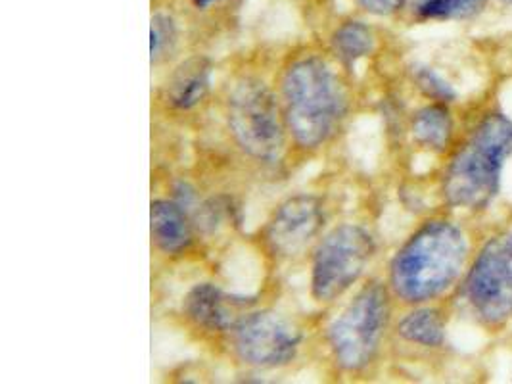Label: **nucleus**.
Segmentation results:
<instances>
[{"instance_id":"f257e3e1","label":"nucleus","mask_w":512,"mask_h":384,"mask_svg":"<svg viewBox=\"0 0 512 384\" xmlns=\"http://www.w3.org/2000/svg\"><path fill=\"white\" fill-rule=\"evenodd\" d=\"M466 256L468 242L455 223L428 221L397 250L390 265V288L407 304L436 300L461 277Z\"/></svg>"},{"instance_id":"f03ea898","label":"nucleus","mask_w":512,"mask_h":384,"mask_svg":"<svg viewBox=\"0 0 512 384\" xmlns=\"http://www.w3.org/2000/svg\"><path fill=\"white\" fill-rule=\"evenodd\" d=\"M282 114L294 143L315 150L328 143L346 116L344 85L325 58L294 60L280 83Z\"/></svg>"},{"instance_id":"7ed1b4c3","label":"nucleus","mask_w":512,"mask_h":384,"mask_svg":"<svg viewBox=\"0 0 512 384\" xmlns=\"http://www.w3.org/2000/svg\"><path fill=\"white\" fill-rule=\"evenodd\" d=\"M512 156V121L489 114L453 156L443 179V194L457 208L480 210L497 196L501 171Z\"/></svg>"},{"instance_id":"20e7f679","label":"nucleus","mask_w":512,"mask_h":384,"mask_svg":"<svg viewBox=\"0 0 512 384\" xmlns=\"http://www.w3.org/2000/svg\"><path fill=\"white\" fill-rule=\"evenodd\" d=\"M390 294L373 281L361 288L344 312L328 327V348L336 365L348 373L373 363L390 323Z\"/></svg>"},{"instance_id":"39448f33","label":"nucleus","mask_w":512,"mask_h":384,"mask_svg":"<svg viewBox=\"0 0 512 384\" xmlns=\"http://www.w3.org/2000/svg\"><path fill=\"white\" fill-rule=\"evenodd\" d=\"M227 123L234 143L257 162L279 160L286 141L282 108L269 87L256 77H242L227 98Z\"/></svg>"},{"instance_id":"423d86ee","label":"nucleus","mask_w":512,"mask_h":384,"mask_svg":"<svg viewBox=\"0 0 512 384\" xmlns=\"http://www.w3.org/2000/svg\"><path fill=\"white\" fill-rule=\"evenodd\" d=\"M376 244L361 225L344 223L334 227L317 244L311 265V296L330 304L344 296L373 262Z\"/></svg>"},{"instance_id":"0eeeda50","label":"nucleus","mask_w":512,"mask_h":384,"mask_svg":"<svg viewBox=\"0 0 512 384\" xmlns=\"http://www.w3.org/2000/svg\"><path fill=\"white\" fill-rule=\"evenodd\" d=\"M466 298L491 327L512 317V233L489 240L466 277Z\"/></svg>"},{"instance_id":"6e6552de","label":"nucleus","mask_w":512,"mask_h":384,"mask_svg":"<svg viewBox=\"0 0 512 384\" xmlns=\"http://www.w3.org/2000/svg\"><path fill=\"white\" fill-rule=\"evenodd\" d=\"M229 335L234 356L256 369L288 365L302 344L300 331L275 312L248 313L234 323Z\"/></svg>"},{"instance_id":"1a4fd4ad","label":"nucleus","mask_w":512,"mask_h":384,"mask_svg":"<svg viewBox=\"0 0 512 384\" xmlns=\"http://www.w3.org/2000/svg\"><path fill=\"white\" fill-rule=\"evenodd\" d=\"M323 204L317 196L298 194L284 200L265 227V242L280 260H294L321 235Z\"/></svg>"},{"instance_id":"9d476101","label":"nucleus","mask_w":512,"mask_h":384,"mask_svg":"<svg viewBox=\"0 0 512 384\" xmlns=\"http://www.w3.org/2000/svg\"><path fill=\"white\" fill-rule=\"evenodd\" d=\"M238 300L227 296L213 283H198L188 290L183 302V312L188 321L206 333L231 331L236 317Z\"/></svg>"},{"instance_id":"9b49d317","label":"nucleus","mask_w":512,"mask_h":384,"mask_svg":"<svg viewBox=\"0 0 512 384\" xmlns=\"http://www.w3.org/2000/svg\"><path fill=\"white\" fill-rule=\"evenodd\" d=\"M150 233L156 248L175 256L185 252L192 242V225L179 202L154 200L150 208Z\"/></svg>"},{"instance_id":"f8f14e48","label":"nucleus","mask_w":512,"mask_h":384,"mask_svg":"<svg viewBox=\"0 0 512 384\" xmlns=\"http://www.w3.org/2000/svg\"><path fill=\"white\" fill-rule=\"evenodd\" d=\"M211 64L206 58H190L181 64L167 83V104L187 112L196 108L210 93Z\"/></svg>"},{"instance_id":"ddd939ff","label":"nucleus","mask_w":512,"mask_h":384,"mask_svg":"<svg viewBox=\"0 0 512 384\" xmlns=\"http://www.w3.org/2000/svg\"><path fill=\"white\" fill-rule=\"evenodd\" d=\"M397 335L422 348H440L445 342V319L434 308H419L399 321Z\"/></svg>"},{"instance_id":"4468645a","label":"nucleus","mask_w":512,"mask_h":384,"mask_svg":"<svg viewBox=\"0 0 512 384\" xmlns=\"http://www.w3.org/2000/svg\"><path fill=\"white\" fill-rule=\"evenodd\" d=\"M411 129H413V137L417 139V143L440 152L451 139L453 123H451L449 112L443 106L432 104V106H426L417 112V116L413 118Z\"/></svg>"},{"instance_id":"2eb2a0df","label":"nucleus","mask_w":512,"mask_h":384,"mask_svg":"<svg viewBox=\"0 0 512 384\" xmlns=\"http://www.w3.org/2000/svg\"><path fill=\"white\" fill-rule=\"evenodd\" d=\"M332 48L342 64L353 66L355 62H359L361 58L373 52V31L363 22H348L340 25L332 35Z\"/></svg>"},{"instance_id":"dca6fc26","label":"nucleus","mask_w":512,"mask_h":384,"mask_svg":"<svg viewBox=\"0 0 512 384\" xmlns=\"http://www.w3.org/2000/svg\"><path fill=\"white\" fill-rule=\"evenodd\" d=\"M488 0H413L422 20H463L484 10Z\"/></svg>"},{"instance_id":"f3484780","label":"nucleus","mask_w":512,"mask_h":384,"mask_svg":"<svg viewBox=\"0 0 512 384\" xmlns=\"http://www.w3.org/2000/svg\"><path fill=\"white\" fill-rule=\"evenodd\" d=\"M175 25L171 18L158 14L152 18V27H150V52H152V64L160 62V58L165 56L167 48L171 50L175 45Z\"/></svg>"},{"instance_id":"a211bd4d","label":"nucleus","mask_w":512,"mask_h":384,"mask_svg":"<svg viewBox=\"0 0 512 384\" xmlns=\"http://www.w3.org/2000/svg\"><path fill=\"white\" fill-rule=\"evenodd\" d=\"M417 81H419L420 89L426 95L432 96V98H436L440 102H449V100L455 98V93L449 87V83L442 79L438 73L432 72L428 68H420L419 72H417Z\"/></svg>"},{"instance_id":"6ab92c4d","label":"nucleus","mask_w":512,"mask_h":384,"mask_svg":"<svg viewBox=\"0 0 512 384\" xmlns=\"http://www.w3.org/2000/svg\"><path fill=\"white\" fill-rule=\"evenodd\" d=\"M359 6L374 16H392L399 12L407 0H357Z\"/></svg>"},{"instance_id":"aec40b11","label":"nucleus","mask_w":512,"mask_h":384,"mask_svg":"<svg viewBox=\"0 0 512 384\" xmlns=\"http://www.w3.org/2000/svg\"><path fill=\"white\" fill-rule=\"evenodd\" d=\"M192 2H194V6H196V8L206 10V8H210V6L217 4V2H221V0H192Z\"/></svg>"},{"instance_id":"412c9836","label":"nucleus","mask_w":512,"mask_h":384,"mask_svg":"<svg viewBox=\"0 0 512 384\" xmlns=\"http://www.w3.org/2000/svg\"><path fill=\"white\" fill-rule=\"evenodd\" d=\"M503 4H509V6H512V0H501Z\"/></svg>"}]
</instances>
